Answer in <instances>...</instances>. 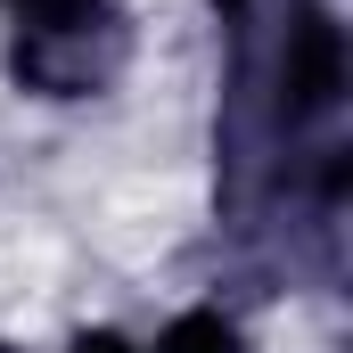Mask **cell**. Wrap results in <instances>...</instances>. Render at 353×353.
I'll return each mask as SVG.
<instances>
[{"instance_id": "obj_4", "label": "cell", "mask_w": 353, "mask_h": 353, "mask_svg": "<svg viewBox=\"0 0 353 353\" xmlns=\"http://www.w3.org/2000/svg\"><path fill=\"white\" fill-rule=\"evenodd\" d=\"M66 353H132V345H123L115 329H83V337H74V345H66Z\"/></svg>"}, {"instance_id": "obj_2", "label": "cell", "mask_w": 353, "mask_h": 353, "mask_svg": "<svg viewBox=\"0 0 353 353\" xmlns=\"http://www.w3.org/2000/svg\"><path fill=\"white\" fill-rule=\"evenodd\" d=\"M157 353H239V329L222 312H181L173 329L157 337Z\"/></svg>"}, {"instance_id": "obj_1", "label": "cell", "mask_w": 353, "mask_h": 353, "mask_svg": "<svg viewBox=\"0 0 353 353\" xmlns=\"http://www.w3.org/2000/svg\"><path fill=\"white\" fill-rule=\"evenodd\" d=\"M337 90H345V33H337V17H304L288 41V107L321 115Z\"/></svg>"}, {"instance_id": "obj_3", "label": "cell", "mask_w": 353, "mask_h": 353, "mask_svg": "<svg viewBox=\"0 0 353 353\" xmlns=\"http://www.w3.org/2000/svg\"><path fill=\"white\" fill-rule=\"evenodd\" d=\"M17 8L33 17V33H83L99 17V0H17Z\"/></svg>"}]
</instances>
